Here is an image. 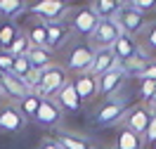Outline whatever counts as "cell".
Instances as JSON below:
<instances>
[{
	"label": "cell",
	"mask_w": 156,
	"mask_h": 149,
	"mask_svg": "<svg viewBox=\"0 0 156 149\" xmlns=\"http://www.w3.org/2000/svg\"><path fill=\"white\" fill-rule=\"evenodd\" d=\"M66 83H69L66 69H64V66H57V64H52L50 69L40 71V83H38V88H36L33 95H38L40 99H52L59 90L66 85Z\"/></svg>",
	"instance_id": "6da1fadb"
},
{
	"label": "cell",
	"mask_w": 156,
	"mask_h": 149,
	"mask_svg": "<svg viewBox=\"0 0 156 149\" xmlns=\"http://www.w3.org/2000/svg\"><path fill=\"white\" fill-rule=\"evenodd\" d=\"M92 59H95V48L90 43H76L66 52V57H64V69H69V71H73L76 76H80V73H88L90 71Z\"/></svg>",
	"instance_id": "7a4b0ae2"
},
{
	"label": "cell",
	"mask_w": 156,
	"mask_h": 149,
	"mask_svg": "<svg viewBox=\"0 0 156 149\" xmlns=\"http://www.w3.org/2000/svg\"><path fill=\"white\" fill-rule=\"evenodd\" d=\"M128 99L126 97H111L107 99L102 107H99L95 114H92V123L99 126V128H104V126H114L121 121V116H126L128 114Z\"/></svg>",
	"instance_id": "3957f363"
},
{
	"label": "cell",
	"mask_w": 156,
	"mask_h": 149,
	"mask_svg": "<svg viewBox=\"0 0 156 149\" xmlns=\"http://www.w3.org/2000/svg\"><path fill=\"white\" fill-rule=\"evenodd\" d=\"M29 12L36 14V17H38L40 21H45V24H57V21H62L66 17L69 5L62 2V0H40V2L29 5Z\"/></svg>",
	"instance_id": "277c9868"
},
{
	"label": "cell",
	"mask_w": 156,
	"mask_h": 149,
	"mask_svg": "<svg viewBox=\"0 0 156 149\" xmlns=\"http://www.w3.org/2000/svg\"><path fill=\"white\" fill-rule=\"evenodd\" d=\"M121 36H123V31L116 24V19L114 21H99L95 33L90 36V45L95 50H111Z\"/></svg>",
	"instance_id": "5b68a950"
},
{
	"label": "cell",
	"mask_w": 156,
	"mask_h": 149,
	"mask_svg": "<svg viewBox=\"0 0 156 149\" xmlns=\"http://www.w3.org/2000/svg\"><path fill=\"white\" fill-rule=\"evenodd\" d=\"M116 24L121 26V31H123L126 36L135 38L137 33H142V31L147 29V17L142 12L133 10L128 2H123V5H121V12H118V17H116Z\"/></svg>",
	"instance_id": "8992f818"
},
{
	"label": "cell",
	"mask_w": 156,
	"mask_h": 149,
	"mask_svg": "<svg viewBox=\"0 0 156 149\" xmlns=\"http://www.w3.org/2000/svg\"><path fill=\"white\" fill-rule=\"evenodd\" d=\"M126 78H128V73L121 66L114 71H109V73H104V76H99L97 78V97L99 99H111L114 95H116L118 90L126 85Z\"/></svg>",
	"instance_id": "52a82bcc"
},
{
	"label": "cell",
	"mask_w": 156,
	"mask_h": 149,
	"mask_svg": "<svg viewBox=\"0 0 156 149\" xmlns=\"http://www.w3.org/2000/svg\"><path fill=\"white\" fill-rule=\"evenodd\" d=\"M97 14L92 12V7H80V10L73 14V19H71V33H78V36H83V38H90L95 29H97Z\"/></svg>",
	"instance_id": "ba28073f"
},
{
	"label": "cell",
	"mask_w": 156,
	"mask_h": 149,
	"mask_svg": "<svg viewBox=\"0 0 156 149\" xmlns=\"http://www.w3.org/2000/svg\"><path fill=\"white\" fill-rule=\"evenodd\" d=\"M149 119H151V111L147 109L144 104H135V107H130L126 114V126L123 128L133 130L135 135H144L147 126H149Z\"/></svg>",
	"instance_id": "9c48e42d"
},
{
	"label": "cell",
	"mask_w": 156,
	"mask_h": 149,
	"mask_svg": "<svg viewBox=\"0 0 156 149\" xmlns=\"http://www.w3.org/2000/svg\"><path fill=\"white\" fill-rule=\"evenodd\" d=\"M24 126H26V119H24V114H21L17 107L7 104V107L0 109V133L14 135V133H19Z\"/></svg>",
	"instance_id": "30bf717a"
},
{
	"label": "cell",
	"mask_w": 156,
	"mask_h": 149,
	"mask_svg": "<svg viewBox=\"0 0 156 149\" xmlns=\"http://www.w3.org/2000/svg\"><path fill=\"white\" fill-rule=\"evenodd\" d=\"M121 64H118L116 55H114V50H95V59H92V66H90V76H95V78H99V76H104V73H109V71L118 69Z\"/></svg>",
	"instance_id": "8fae6325"
},
{
	"label": "cell",
	"mask_w": 156,
	"mask_h": 149,
	"mask_svg": "<svg viewBox=\"0 0 156 149\" xmlns=\"http://www.w3.org/2000/svg\"><path fill=\"white\" fill-rule=\"evenodd\" d=\"M62 116H64V111L59 109V104L55 99H40V109H38V116H36L38 126L55 128L59 121H62Z\"/></svg>",
	"instance_id": "7c38bea8"
},
{
	"label": "cell",
	"mask_w": 156,
	"mask_h": 149,
	"mask_svg": "<svg viewBox=\"0 0 156 149\" xmlns=\"http://www.w3.org/2000/svg\"><path fill=\"white\" fill-rule=\"evenodd\" d=\"M71 83H73V90H76L78 99H80L83 104H85V102H92V99L97 97V78H95V76L80 73V76H76Z\"/></svg>",
	"instance_id": "4fadbf2b"
},
{
	"label": "cell",
	"mask_w": 156,
	"mask_h": 149,
	"mask_svg": "<svg viewBox=\"0 0 156 149\" xmlns=\"http://www.w3.org/2000/svg\"><path fill=\"white\" fill-rule=\"evenodd\" d=\"M0 88H2V95H7V97L17 99V102H21L26 95H31L29 88L24 85V80L14 78L12 73H0Z\"/></svg>",
	"instance_id": "5bb4252c"
},
{
	"label": "cell",
	"mask_w": 156,
	"mask_h": 149,
	"mask_svg": "<svg viewBox=\"0 0 156 149\" xmlns=\"http://www.w3.org/2000/svg\"><path fill=\"white\" fill-rule=\"evenodd\" d=\"M69 36H71V26H66L64 21H57V24H48V43L45 48L52 52V50H59L66 45Z\"/></svg>",
	"instance_id": "9a60e30c"
},
{
	"label": "cell",
	"mask_w": 156,
	"mask_h": 149,
	"mask_svg": "<svg viewBox=\"0 0 156 149\" xmlns=\"http://www.w3.org/2000/svg\"><path fill=\"white\" fill-rule=\"evenodd\" d=\"M114 55H116V59H118V64H123V62H128V59H133V57H137L140 55V43H137L135 38H130V36H121V38L116 40V45H114Z\"/></svg>",
	"instance_id": "2e32d148"
},
{
	"label": "cell",
	"mask_w": 156,
	"mask_h": 149,
	"mask_svg": "<svg viewBox=\"0 0 156 149\" xmlns=\"http://www.w3.org/2000/svg\"><path fill=\"white\" fill-rule=\"evenodd\" d=\"M52 99L59 104V109H62V111H78L80 107H83V102L78 99V95H76V90H73V83H71V80H69V83L59 90Z\"/></svg>",
	"instance_id": "e0dca14e"
},
{
	"label": "cell",
	"mask_w": 156,
	"mask_h": 149,
	"mask_svg": "<svg viewBox=\"0 0 156 149\" xmlns=\"http://www.w3.org/2000/svg\"><path fill=\"white\" fill-rule=\"evenodd\" d=\"M26 59H29L33 71H45L55 64V57H52V52H50L48 48H31V52L26 55Z\"/></svg>",
	"instance_id": "ac0fdd59"
},
{
	"label": "cell",
	"mask_w": 156,
	"mask_h": 149,
	"mask_svg": "<svg viewBox=\"0 0 156 149\" xmlns=\"http://www.w3.org/2000/svg\"><path fill=\"white\" fill-rule=\"evenodd\" d=\"M121 5H123V2H116V0H97V2H92L90 7L97 14L99 21H114L118 17V12H121Z\"/></svg>",
	"instance_id": "d6986e66"
},
{
	"label": "cell",
	"mask_w": 156,
	"mask_h": 149,
	"mask_svg": "<svg viewBox=\"0 0 156 149\" xmlns=\"http://www.w3.org/2000/svg\"><path fill=\"white\" fill-rule=\"evenodd\" d=\"M26 38L31 40L33 48H45V43H48V24H45V21H33V24H29Z\"/></svg>",
	"instance_id": "ffe728a7"
},
{
	"label": "cell",
	"mask_w": 156,
	"mask_h": 149,
	"mask_svg": "<svg viewBox=\"0 0 156 149\" xmlns=\"http://www.w3.org/2000/svg\"><path fill=\"white\" fill-rule=\"evenodd\" d=\"M142 144H144L142 135H135L133 130H128V128H121V130H118L116 147H114V149H142Z\"/></svg>",
	"instance_id": "44dd1931"
},
{
	"label": "cell",
	"mask_w": 156,
	"mask_h": 149,
	"mask_svg": "<svg viewBox=\"0 0 156 149\" xmlns=\"http://www.w3.org/2000/svg\"><path fill=\"white\" fill-rule=\"evenodd\" d=\"M19 33L21 31H19V26H17L14 21H2V24H0V52H7Z\"/></svg>",
	"instance_id": "7402d4cb"
},
{
	"label": "cell",
	"mask_w": 156,
	"mask_h": 149,
	"mask_svg": "<svg viewBox=\"0 0 156 149\" xmlns=\"http://www.w3.org/2000/svg\"><path fill=\"white\" fill-rule=\"evenodd\" d=\"M55 142H57L62 149H92L88 140L78 137V135H71V133H57Z\"/></svg>",
	"instance_id": "603a6c76"
},
{
	"label": "cell",
	"mask_w": 156,
	"mask_h": 149,
	"mask_svg": "<svg viewBox=\"0 0 156 149\" xmlns=\"http://www.w3.org/2000/svg\"><path fill=\"white\" fill-rule=\"evenodd\" d=\"M38 109H40V97L38 95H26V97L19 102V111L24 114V119H36L38 116Z\"/></svg>",
	"instance_id": "cb8c5ba5"
},
{
	"label": "cell",
	"mask_w": 156,
	"mask_h": 149,
	"mask_svg": "<svg viewBox=\"0 0 156 149\" xmlns=\"http://www.w3.org/2000/svg\"><path fill=\"white\" fill-rule=\"evenodd\" d=\"M24 10H26V5L21 0H0V17L2 19H14Z\"/></svg>",
	"instance_id": "d4e9b609"
},
{
	"label": "cell",
	"mask_w": 156,
	"mask_h": 149,
	"mask_svg": "<svg viewBox=\"0 0 156 149\" xmlns=\"http://www.w3.org/2000/svg\"><path fill=\"white\" fill-rule=\"evenodd\" d=\"M31 48H33V45H31V40L26 38V33H19V36H17V40L10 45V50H7V52H10L12 57H26V55L31 52Z\"/></svg>",
	"instance_id": "484cf974"
},
{
	"label": "cell",
	"mask_w": 156,
	"mask_h": 149,
	"mask_svg": "<svg viewBox=\"0 0 156 149\" xmlns=\"http://www.w3.org/2000/svg\"><path fill=\"white\" fill-rule=\"evenodd\" d=\"M31 73H33V69H31V64L26 57H14V69H12V76L14 78L24 80V85H26V78H29Z\"/></svg>",
	"instance_id": "4316f807"
},
{
	"label": "cell",
	"mask_w": 156,
	"mask_h": 149,
	"mask_svg": "<svg viewBox=\"0 0 156 149\" xmlns=\"http://www.w3.org/2000/svg\"><path fill=\"white\" fill-rule=\"evenodd\" d=\"M154 97H156V80H140V99H142V104L147 107Z\"/></svg>",
	"instance_id": "83f0119b"
},
{
	"label": "cell",
	"mask_w": 156,
	"mask_h": 149,
	"mask_svg": "<svg viewBox=\"0 0 156 149\" xmlns=\"http://www.w3.org/2000/svg\"><path fill=\"white\" fill-rule=\"evenodd\" d=\"M128 5L133 7V10H137V12H149V10H156V0H126Z\"/></svg>",
	"instance_id": "f1b7e54d"
},
{
	"label": "cell",
	"mask_w": 156,
	"mask_h": 149,
	"mask_svg": "<svg viewBox=\"0 0 156 149\" xmlns=\"http://www.w3.org/2000/svg\"><path fill=\"white\" fill-rule=\"evenodd\" d=\"M147 144H156V114H151V119H149V126H147L144 135H142Z\"/></svg>",
	"instance_id": "f546056e"
},
{
	"label": "cell",
	"mask_w": 156,
	"mask_h": 149,
	"mask_svg": "<svg viewBox=\"0 0 156 149\" xmlns=\"http://www.w3.org/2000/svg\"><path fill=\"white\" fill-rule=\"evenodd\" d=\"M14 69V57L10 52H0V73H12Z\"/></svg>",
	"instance_id": "4dcf8cb0"
},
{
	"label": "cell",
	"mask_w": 156,
	"mask_h": 149,
	"mask_svg": "<svg viewBox=\"0 0 156 149\" xmlns=\"http://www.w3.org/2000/svg\"><path fill=\"white\" fill-rule=\"evenodd\" d=\"M144 43H147V48L149 50H154L156 52V21L154 24H149L144 29Z\"/></svg>",
	"instance_id": "1f68e13d"
},
{
	"label": "cell",
	"mask_w": 156,
	"mask_h": 149,
	"mask_svg": "<svg viewBox=\"0 0 156 149\" xmlns=\"http://www.w3.org/2000/svg\"><path fill=\"white\" fill-rule=\"evenodd\" d=\"M137 78L140 80H156V62H149L144 69L137 73Z\"/></svg>",
	"instance_id": "d6a6232c"
},
{
	"label": "cell",
	"mask_w": 156,
	"mask_h": 149,
	"mask_svg": "<svg viewBox=\"0 0 156 149\" xmlns=\"http://www.w3.org/2000/svg\"><path fill=\"white\" fill-rule=\"evenodd\" d=\"M38 149H62V147H59V144L55 142V140H43Z\"/></svg>",
	"instance_id": "836d02e7"
},
{
	"label": "cell",
	"mask_w": 156,
	"mask_h": 149,
	"mask_svg": "<svg viewBox=\"0 0 156 149\" xmlns=\"http://www.w3.org/2000/svg\"><path fill=\"white\" fill-rule=\"evenodd\" d=\"M0 97H2V88H0Z\"/></svg>",
	"instance_id": "e575fe53"
}]
</instances>
